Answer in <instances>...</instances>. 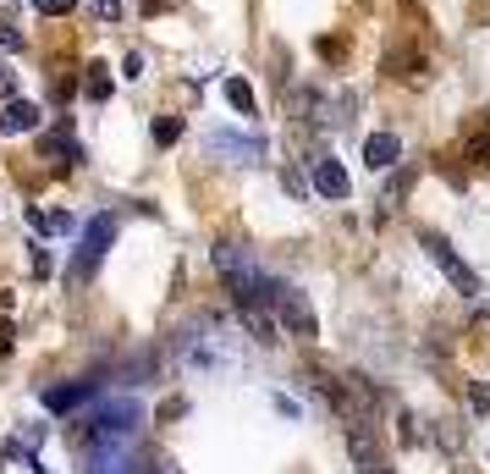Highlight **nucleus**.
I'll list each match as a JSON object with an SVG mask.
<instances>
[{"mask_svg":"<svg viewBox=\"0 0 490 474\" xmlns=\"http://www.w3.org/2000/svg\"><path fill=\"white\" fill-rule=\"evenodd\" d=\"M215 270H220V281H226V293H232L237 309H270V276L253 265L248 248L215 243Z\"/></svg>","mask_w":490,"mask_h":474,"instance_id":"obj_1","label":"nucleus"},{"mask_svg":"<svg viewBox=\"0 0 490 474\" xmlns=\"http://www.w3.org/2000/svg\"><path fill=\"white\" fill-rule=\"evenodd\" d=\"M116 232H121V220L116 215H94L88 227H83V243H78V254H72V270H67V281L72 287H83V281L100 270V260H105V248L116 243Z\"/></svg>","mask_w":490,"mask_h":474,"instance_id":"obj_2","label":"nucleus"},{"mask_svg":"<svg viewBox=\"0 0 490 474\" xmlns=\"http://www.w3.org/2000/svg\"><path fill=\"white\" fill-rule=\"evenodd\" d=\"M94 430V447H111V441H133V425H138V403L133 397H116V403H100L94 414L83 420Z\"/></svg>","mask_w":490,"mask_h":474,"instance_id":"obj_3","label":"nucleus"},{"mask_svg":"<svg viewBox=\"0 0 490 474\" xmlns=\"http://www.w3.org/2000/svg\"><path fill=\"white\" fill-rule=\"evenodd\" d=\"M270 309H276V320L292 331V337H314L320 320H314V309L298 287H287V281H270Z\"/></svg>","mask_w":490,"mask_h":474,"instance_id":"obj_4","label":"nucleus"},{"mask_svg":"<svg viewBox=\"0 0 490 474\" xmlns=\"http://www.w3.org/2000/svg\"><path fill=\"white\" fill-rule=\"evenodd\" d=\"M347 453H353L358 474H391V463H386V453H380V441H375V430H370L364 420H347Z\"/></svg>","mask_w":490,"mask_h":474,"instance_id":"obj_5","label":"nucleus"},{"mask_svg":"<svg viewBox=\"0 0 490 474\" xmlns=\"http://www.w3.org/2000/svg\"><path fill=\"white\" fill-rule=\"evenodd\" d=\"M424 248H430V260H436V265L446 270V281H452L457 293H469V298L479 293V276H474V270H469L463 260H457V248H452L446 237H436V232H424Z\"/></svg>","mask_w":490,"mask_h":474,"instance_id":"obj_6","label":"nucleus"},{"mask_svg":"<svg viewBox=\"0 0 490 474\" xmlns=\"http://www.w3.org/2000/svg\"><path fill=\"white\" fill-rule=\"evenodd\" d=\"M88 474H149V469H138V458H133V441H111V447H94V458H88Z\"/></svg>","mask_w":490,"mask_h":474,"instance_id":"obj_7","label":"nucleus"},{"mask_svg":"<svg viewBox=\"0 0 490 474\" xmlns=\"http://www.w3.org/2000/svg\"><path fill=\"white\" fill-rule=\"evenodd\" d=\"M314 187H320L325 199H347V194H353V177H347V166H342V161L320 154V161H314Z\"/></svg>","mask_w":490,"mask_h":474,"instance_id":"obj_8","label":"nucleus"},{"mask_svg":"<svg viewBox=\"0 0 490 474\" xmlns=\"http://www.w3.org/2000/svg\"><path fill=\"white\" fill-rule=\"evenodd\" d=\"M39 128V105L34 100H6L0 105V133L17 138V133H34Z\"/></svg>","mask_w":490,"mask_h":474,"instance_id":"obj_9","label":"nucleus"},{"mask_svg":"<svg viewBox=\"0 0 490 474\" xmlns=\"http://www.w3.org/2000/svg\"><path fill=\"white\" fill-rule=\"evenodd\" d=\"M210 154H232L237 166H253L259 154H265V144L259 138H237V133H210Z\"/></svg>","mask_w":490,"mask_h":474,"instance_id":"obj_10","label":"nucleus"},{"mask_svg":"<svg viewBox=\"0 0 490 474\" xmlns=\"http://www.w3.org/2000/svg\"><path fill=\"white\" fill-rule=\"evenodd\" d=\"M364 161H370L375 171L397 166V161H403V138H397V133H370V138H364Z\"/></svg>","mask_w":490,"mask_h":474,"instance_id":"obj_11","label":"nucleus"},{"mask_svg":"<svg viewBox=\"0 0 490 474\" xmlns=\"http://www.w3.org/2000/svg\"><path fill=\"white\" fill-rule=\"evenodd\" d=\"M94 397V381H78V387H55V392H45V408L50 414H72V408H83Z\"/></svg>","mask_w":490,"mask_h":474,"instance_id":"obj_12","label":"nucleus"},{"mask_svg":"<svg viewBox=\"0 0 490 474\" xmlns=\"http://www.w3.org/2000/svg\"><path fill=\"white\" fill-rule=\"evenodd\" d=\"M28 220H34V232H67L72 227V215H61V210H28Z\"/></svg>","mask_w":490,"mask_h":474,"instance_id":"obj_13","label":"nucleus"},{"mask_svg":"<svg viewBox=\"0 0 490 474\" xmlns=\"http://www.w3.org/2000/svg\"><path fill=\"white\" fill-rule=\"evenodd\" d=\"M226 100L237 105V116H253V88L243 78H226Z\"/></svg>","mask_w":490,"mask_h":474,"instance_id":"obj_14","label":"nucleus"},{"mask_svg":"<svg viewBox=\"0 0 490 474\" xmlns=\"http://www.w3.org/2000/svg\"><path fill=\"white\" fill-rule=\"evenodd\" d=\"M45 154H61V161H67V166H78L83 161V149L67 138V133H55V138H45Z\"/></svg>","mask_w":490,"mask_h":474,"instance_id":"obj_15","label":"nucleus"},{"mask_svg":"<svg viewBox=\"0 0 490 474\" xmlns=\"http://www.w3.org/2000/svg\"><path fill=\"white\" fill-rule=\"evenodd\" d=\"M83 94H88V100H111V78H105V67H88Z\"/></svg>","mask_w":490,"mask_h":474,"instance_id":"obj_16","label":"nucleus"},{"mask_svg":"<svg viewBox=\"0 0 490 474\" xmlns=\"http://www.w3.org/2000/svg\"><path fill=\"white\" fill-rule=\"evenodd\" d=\"M177 138H182V121H177V116H160V121H154V144H160V149H171Z\"/></svg>","mask_w":490,"mask_h":474,"instance_id":"obj_17","label":"nucleus"},{"mask_svg":"<svg viewBox=\"0 0 490 474\" xmlns=\"http://www.w3.org/2000/svg\"><path fill=\"white\" fill-rule=\"evenodd\" d=\"M88 12L100 17V22H116L121 17V0H88Z\"/></svg>","mask_w":490,"mask_h":474,"instance_id":"obj_18","label":"nucleus"},{"mask_svg":"<svg viewBox=\"0 0 490 474\" xmlns=\"http://www.w3.org/2000/svg\"><path fill=\"white\" fill-rule=\"evenodd\" d=\"M78 6V0H34V12H45V17H67Z\"/></svg>","mask_w":490,"mask_h":474,"instance_id":"obj_19","label":"nucleus"},{"mask_svg":"<svg viewBox=\"0 0 490 474\" xmlns=\"http://www.w3.org/2000/svg\"><path fill=\"white\" fill-rule=\"evenodd\" d=\"M121 78H133V83L144 78V55H138V50H133V55H127V61H121Z\"/></svg>","mask_w":490,"mask_h":474,"instance_id":"obj_20","label":"nucleus"},{"mask_svg":"<svg viewBox=\"0 0 490 474\" xmlns=\"http://www.w3.org/2000/svg\"><path fill=\"white\" fill-rule=\"evenodd\" d=\"M0 45H6V50H22V34H17L12 22H0Z\"/></svg>","mask_w":490,"mask_h":474,"instance_id":"obj_21","label":"nucleus"},{"mask_svg":"<svg viewBox=\"0 0 490 474\" xmlns=\"http://www.w3.org/2000/svg\"><path fill=\"white\" fill-rule=\"evenodd\" d=\"M12 83H17V72L6 67V61H0V94H12Z\"/></svg>","mask_w":490,"mask_h":474,"instance_id":"obj_22","label":"nucleus"},{"mask_svg":"<svg viewBox=\"0 0 490 474\" xmlns=\"http://www.w3.org/2000/svg\"><path fill=\"white\" fill-rule=\"evenodd\" d=\"M0 353H12V326L0 320Z\"/></svg>","mask_w":490,"mask_h":474,"instance_id":"obj_23","label":"nucleus"}]
</instances>
